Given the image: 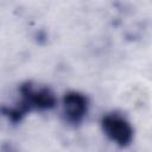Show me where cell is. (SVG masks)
Listing matches in <instances>:
<instances>
[{
	"mask_svg": "<svg viewBox=\"0 0 152 152\" xmlns=\"http://www.w3.org/2000/svg\"><path fill=\"white\" fill-rule=\"evenodd\" d=\"M84 99L80 95H70L65 99V109L68 116L72 118L74 120H77L83 115L84 112Z\"/></svg>",
	"mask_w": 152,
	"mask_h": 152,
	"instance_id": "obj_2",
	"label": "cell"
},
{
	"mask_svg": "<svg viewBox=\"0 0 152 152\" xmlns=\"http://www.w3.org/2000/svg\"><path fill=\"white\" fill-rule=\"evenodd\" d=\"M103 124L107 134L113 140L120 144H125L131 139V128L124 119L112 115L107 116Z\"/></svg>",
	"mask_w": 152,
	"mask_h": 152,
	"instance_id": "obj_1",
	"label": "cell"
}]
</instances>
